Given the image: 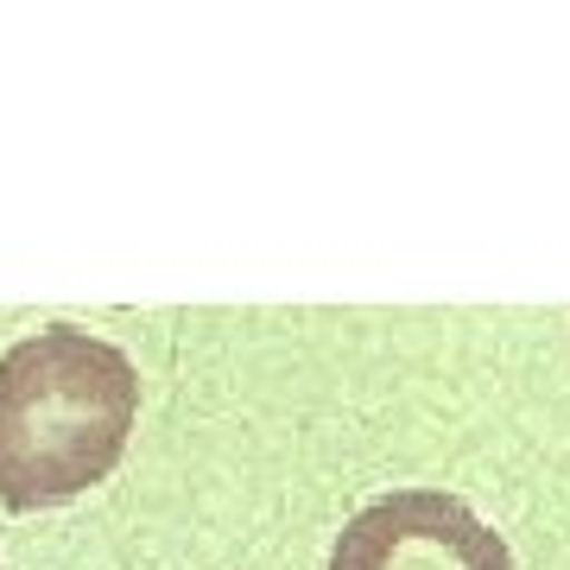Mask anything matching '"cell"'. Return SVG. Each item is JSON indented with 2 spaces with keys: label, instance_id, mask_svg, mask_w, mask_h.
<instances>
[{
  "label": "cell",
  "instance_id": "6da1fadb",
  "mask_svg": "<svg viewBox=\"0 0 570 570\" xmlns=\"http://www.w3.org/2000/svg\"><path fill=\"white\" fill-rule=\"evenodd\" d=\"M140 374L115 343L51 324L0 355V508L39 513L115 475Z\"/></svg>",
  "mask_w": 570,
  "mask_h": 570
},
{
  "label": "cell",
  "instance_id": "7a4b0ae2",
  "mask_svg": "<svg viewBox=\"0 0 570 570\" xmlns=\"http://www.w3.org/2000/svg\"><path fill=\"white\" fill-rule=\"evenodd\" d=\"M330 570H513V551L456 494L393 489L336 532Z\"/></svg>",
  "mask_w": 570,
  "mask_h": 570
}]
</instances>
